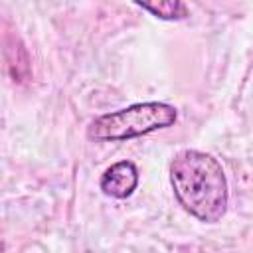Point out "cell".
<instances>
[{"label":"cell","mask_w":253,"mask_h":253,"mask_svg":"<svg viewBox=\"0 0 253 253\" xmlns=\"http://www.w3.org/2000/svg\"><path fill=\"white\" fill-rule=\"evenodd\" d=\"M176 202L202 223H217L229 206V186L221 162L198 148L178 150L168 166Z\"/></svg>","instance_id":"1"},{"label":"cell","mask_w":253,"mask_h":253,"mask_svg":"<svg viewBox=\"0 0 253 253\" xmlns=\"http://www.w3.org/2000/svg\"><path fill=\"white\" fill-rule=\"evenodd\" d=\"M176 121L178 109L170 103H134L91 119L87 125V138L93 142H123L174 126Z\"/></svg>","instance_id":"2"},{"label":"cell","mask_w":253,"mask_h":253,"mask_svg":"<svg viewBox=\"0 0 253 253\" xmlns=\"http://www.w3.org/2000/svg\"><path fill=\"white\" fill-rule=\"evenodd\" d=\"M138 168L132 160H119L105 168L99 178V188L107 198L113 200H126L138 188Z\"/></svg>","instance_id":"3"},{"label":"cell","mask_w":253,"mask_h":253,"mask_svg":"<svg viewBox=\"0 0 253 253\" xmlns=\"http://www.w3.org/2000/svg\"><path fill=\"white\" fill-rule=\"evenodd\" d=\"M134 6L150 12L154 18L158 20H166V22H178L190 16L188 6L180 0H156V2H140L134 0Z\"/></svg>","instance_id":"4"}]
</instances>
